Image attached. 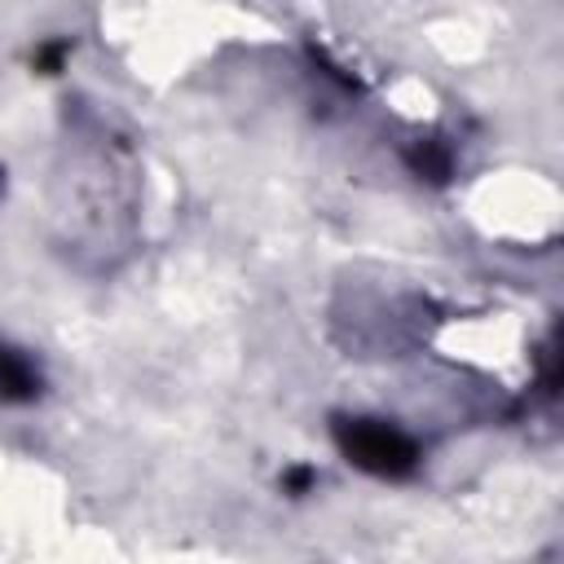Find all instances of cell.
<instances>
[{"instance_id": "4", "label": "cell", "mask_w": 564, "mask_h": 564, "mask_svg": "<svg viewBox=\"0 0 564 564\" xmlns=\"http://www.w3.org/2000/svg\"><path fill=\"white\" fill-rule=\"evenodd\" d=\"M313 480H317L313 467H291V471L282 476V489H286V494H304V489H313Z\"/></svg>"}, {"instance_id": "1", "label": "cell", "mask_w": 564, "mask_h": 564, "mask_svg": "<svg viewBox=\"0 0 564 564\" xmlns=\"http://www.w3.org/2000/svg\"><path fill=\"white\" fill-rule=\"evenodd\" d=\"M335 445L352 467H361L370 476L397 480V476H410L419 467V445L383 419H339Z\"/></svg>"}, {"instance_id": "3", "label": "cell", "mask_w": 564, "mask_h": 564, "mask_svg": "<svg viewBox=\"0 0 564 564\" xmlns=\"http://www.w3.org/2000/svg\"><path fill=\"white\" fill-rule=\"evenodd\" d=\"M405 163H410V172L423 176V181H445L449 167H454V154H449V145H445L441 137H419V141L405 150Z\"/></svg>"}, {"instance_id": "2", "label": "cell", "mask_w": 564, "mask_h": 564, "mask_svg": "<svg viewBox=\"0 0 564 564\" xmlns=\"http://www.w3.org/2000/svg\"><path fill=\"white\" fill-rule=\"evenodd\" d=\"M40 392V370L13 352V348H0V401H31Z\"/></svg>"}, {"instance_id": "5", "label": "cell", "mask_w": 564, "mask_h": 564, "mask_svg": "<svg viewBox=\"0 0 564 564\" xmlns=\"http://www.w3.org/2000/svg\"><path fill=\"white\" fill-rule=\"evenodd\" d=\"M62 57H66V44L57 40V44H44V48H40L35 66H40V70H57V66H62Z\"/></svg>"}]
</instances>
